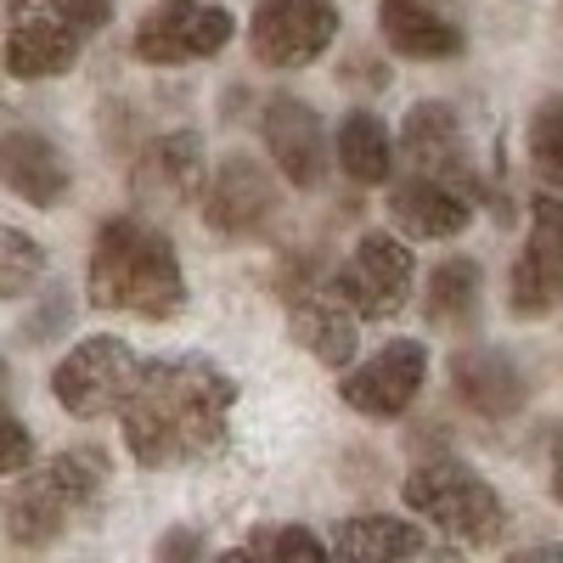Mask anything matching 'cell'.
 I'll return each instance as SVG.
<instances>
[{
  "label": "cell",
  "mask_w": 563,
  "mask_h": 563,
  "mask_svg": "<svg viewBox=\"0 0 563 563\" xmlns=\"http://www.w3.org/2000/svg\"><path fill=\"white\" fill-rule=\"evenodd\" d=\"M238 378L209 355H158L141 361L119 406L124 445L141 467H192L225 451Z\"/></svg>",
  "instance_id": "obj_1"
},
{
  "label": "cell",
  "mask_w": 563,
  "mask_h": 563,
  "mask_svg": "<svg viewBox=\"0 0 563 563\" xmlns=\"http://www.w3.org/2000/svg\"><path fill=\"white\" fill-rule=\"evenodd\" d=\"M85 294L97 310H124L141 321H169L186 310V271L175 243L158 225L119 214L97 231L90 243V271H85Z\"/></svg>",
  "instance_id": "obj_2"
},
{
  "label": "cell",
  "mask_w": 563,
  "mask_h": 563,
  "mask_svg": "<svg viewBox=\"0 0 563 563\" xmlns=\"http://www.w3.org/2000/svg\"><path fill=\"white\" fill-rule=\"evenodd\" d=\"M108 474H113V462H108L102 445H68V451H57L52 462H45L40 474L18 479L7 490V501H0V519H7L12 547L63 541V530L79 519V512H90L102 501Z\"/></svg>",
  "instance_id": "obj_3"
},
{
  "label": "cell",
  "mask_w": 563,
  "mask_h": 563,
  "mask_svg": "<svg viewBox=\"0 0 563 563\" xmlns=\"http://www.w3.org/2000/svg\"><path fill=\"white\" fill-rule=\"evenodd\" d=\"M276 294H282V310H288L294 344H305L321 366H350L355 361L361 316L344 305L333 271H327V260H316V254L288 260V265H282V276H276Z\"/></svg>",
  "instance_id": "obj_4"
},
{
  "label": "cell",
  "mask_w": 563,
  "mask_h": 563,
  "mask_svg": "<svg viewBox=\"0 0 563 563\" xmlns=\"http://www.w3.org/2000/svg\"><path fill=\"white\" fill-rule=\"evenodd\" d=\"M406 507L434 519L451 541L462 547H496L507 530V507L501 496L474 474L467 462H422L417 474L406 479Z\"/></svg>",
  "instance_id": "obj_5"
},
{
  "label": "cell",
  "mask_w": 563,
  "mask_h": 563,
  "mask_svg": "<svg viewBox=\"0 0 563 563\" xmlns=\"http://www.w3.org/2000/svg\"><path fill=\"white\" fill-rule=\"evenodd\" d=\"M141 372V355L113 339V333H97V339H79L57 366H52V395L68 417L79 422H97V417H119L130 384Z\"/></svg>",
  "instance_id": "obj_6"
},
{
  "label": "cell",
  "mask_w": 563,
  "mask_h": 563,
  "mask_svg": "<svg viewBox=\"0 0 563 563\" xmlns=\"http://www.w3.org/2000/svg\"><path fill=\"white\" fill-rule=\"evenodd\" d=\"M231 34H238V18L214 0H158V7L135 23V57L153 68H180V63H209L220 57Z\"/></svg>",
  "instance_id": "obj_7"
},
{
  "label": "cell",
  "mask_w": 563,
  "mask_h": 563,
  "mask_svg": "<svg viewBox=\"0 0 563 563\" xmlns=\"http://www.w3.org/2000/svg\"><path fill=\"white\" fill-rule=\"evenodd\" d=\"M333 282H339L344 305L361 321H389L411 299L417 260H411V249L395 238V231H366V238L333 265Z\"/></svg>",
  "instance_id": "obj_8"
},
{
  "label": "cell",
  "mask_w": 563,
  "mask_h": 563,
  "mask_svg": "<svg viewBox=\"0 0 563 563\" xmlns=\"http://www.w3.org/2000/svg\"><path fill=\"white\" fill-rule=\"evenodd\" d=\"M339 40L333 0H260L249 18V52L260 68H305Z\"/></svg>",
  "instance_id": "obj_9"
},
{
  "label": "cell",
  "mask_w": 563,
  "mask_h": 563,
  "mask_svg": "<svg viewBox=\"0 0 563 563\" xmlns=\"http://www.w3.org/2000/svg\"><path fill=\"white\" fill-rule=\"evenodd\" d=\"M400 158L411 175H434L445 186H456V192L467 198H485V175L474 164V147H467L462 135V119L445 108V102H417L400 124Z\"/></svg>",
  "instance_id": "obj_10"
},
{
  "label": "cell",
  "mask_w": 563,
  "mask_h": 563,
  "mask_svg": "<svg viewBox=\"0 0 563 563\" xmlns=\"http://www.w3.org/2000/svg\"><path fill=\"white\" fill-rule=\"evenodd\" d=\"M282 209V192H276V180L260 158L249 153H231L220 158V169L209 175L203 186V220L209 231H220V238L231 243H243V238H260V231L276 220Z\"/></svg>",
  "instance_id": "obj_11"
},
{
  "label": "cell",
  "mask_w": 563,
  "mask_h": 563,
  "mask_svg": "<svg viewBox=\"0 0 563 563\" xmlns=\"http://www.w3.org/2000/svg\"><path fill=\"white\" fill-rule=\"evenodd\" d=\"M422 384H429V350H422V339H395L372 361L344 366L339 395L361 417H400V411H411Z\"/></svg>",
  "instance_id": "obj_12"
},
{
  "label": "cell",
  "mask_w": 563,
  "mask_h": 563,
  "mask_svg": "<svg viewBox=\"0 0 563 563\" xmlns=\"http://www.w3.org/2000/svg\"><path fill=\"white\" fill-rule=\"evenodd\" d=\"M260 135L265 153L276 164V175L299 186V192H316L327 180V164H333V147H327V124L305 97H271L260 113Z\"/></svg>",
  "instance_id": "obj_13"
},
{
  "label": "cell",
  "mask_w": 563,
  "mask_h": 563,
  "mask_svg": "<svg viewBox=\"0 0 563 563\" xmlns=\"http://www.w3.org/2000/svg\"><path fill=\"white\" fill-rule=\"evenodd\" d=\"M530 214V243L507 282V310L519 321H536L563 299V198H536Z\"/></svg>",
  "instance_id": "obj_14"
},
{
  "label": "cell",
  "mask_w": 563,
  "mask_h": 563,
  "mask_svg": "<svg viewBox=\"0 0 563 563\" xmlns=\"http://www.w3.org/2000/svg\"><path fill=\"white\" fill-rule=\"evenodd\" d=\"M378 29L389 52L411 63H451L467 52L456 0H378Z\"/></svg>",
  "instance_id": "obj_15"
},
{
  "label": "cell",
  "mask_w": 563,
  "mask_h": 563,
  "mask_svg": "<svg viewBox=\"0 0 563 563\" xmlns=\"http://www.w3.org/2000/svg\"><path fill=\"white\" fill-rule=\"evenodd\" d=\"M0 180L34 209H63L74 192V164L45 130H7L0 135Z\"/></svg>",
  "instance_id": "obj_16"
},
{
  "label": "cell",
  "mask_w": 563,
  "mask_h": 563,
  "mask_svg": "<svg viewBox=\"0 0 563 563\" xmlns=\"http://www.w3.org/2000/svg\"><path fill=\"white\" fill-rule=\"evenodd\" d=\"M451 389L467 411L479 417H519L525 400H530V378L519 372V361H512L507 350L496 344H474V350H456L451 355Z\"/></svg>",
  "instance_id": "obj_17"
},
{
  "label": "cell",
  "mask_w": 563,
  "mask_h": 563,
  "mask_svg": "<svg viewBox=\"0 0 563 563\" xmlns=\"http://www.w3.org/2000/svg\"><path fill=\"white\" fill-rule=\"evenodd\" d=\"M203 175H209L203 141H198L192 130H175V135L147 141V147H141V158H135V169H130L135 198L153 203V209H175V203H186V198H198V192H203Z\"/></svg>",
  "instance_id": "obj_18"
},
{
  "label": "cell",
  "mask_w": 563,
  "mask_h": 563,
  "mask_svg": "<svg viewBox=\"0 0 563 563\" xmlns=\"http://www.w3.org/2000/svg\"><path fill=\"white\" fill-rule=\"evenodd\" d=\"M389 220L417 243H445L474 225V198L434 175H406L389 186Z\"/></svg>",
  "instance_id": "obj_19"
},
{
  "label": "cell",
  "mask_w": 563,
  "mask_h": 563,
  "mask_svg": "<svg viewBox=\"0 0 563 563\" xmlns=\"http://www.w3.org/2000/svg\"><path fill=\"white\" fill-rule=\"evenodd\" d=\"M79 29L68 23V18H40V12H18V23H12V34H7V68L18 74V79H57V74H68L74 68V57H79Z\"/></svg>",
  "instance_id": "obj_20"
},
{
  "label": "cell",
  "mask_w": 563,
  "mask_h": 563,
  "mask_svg": "<svg viewBox=\"0 0 563 563\" xmlns=\"http://www.w3.org/2000/svg\"><path fill=\"white\" fill-rule=\"evenodd\" d=\"M333 158H339V169H344L355 186H384V180L395 175V135H389V124H384L378 113L355 108V113H344V124H339Z\"/></svg>",
  "instance_id": "obj_21"
},
{
  "label": "cell",
  "mask_w": 563,
  "mask_h": 563,
  "mask_svg": "<svg viewBox=\"0 0 563 563\" xmlns=\"http://www.w3.org/2000/svg\"><path fill=\"white\" fill-rule=\"evenodd\" d=\"M422 547H429V536H422L417 525H406V519H395V512H355V519H344L339 536H333V552L366 558V563L417 558Z\"/></svg>",
  "instance_id": "obj_22"
},
{
  "label": "cell",
  "mask_w": 563,
  "mask_h": 563,
  "mask_svg": "<svg viewBox=\"0 0 563 563\" xmlns=\"http://www.w3.org/2000/svg\"><path fill=\"white\" fill-rule=\"evenodd\" d=\"M479 294H485V271H479L474 260H440V265L429 271L422 310H429L434 327H474Z\"/></svg>",
  "instance_id": "obj_23"
},
{
  "label": "cell",
  "mask_w": 563,
  "mask_h": 563,
  "mask_svg": "<svg viewBox=\"0 0 563 563\" xmlns=\"http://www.w3.org/2000/svg\"><path fill=\"white\" fill-rule=\"evenodd\" d=\"M45 276V249L18 225H0V305L34 294V282Z\"/></svg>",
  "instance_id": "obj_24"
},
{
  "label": "cell",
  "mask_w": 563,
  "mask_h": 563,
  "mask_svg": "<svg viewBox=\"0 0 563 563\" xmlns=\"http://www.w3.org/2000/svg\"><path fill=\"white\" fill-rule=\"evenodd\" d=\"M530 164L547 186H563V97H547L530 113Z\"/></svg>",
  "instance_id": "obj_25"
},
{
  "label": "cell",
  "mask_w": 563,
  "mask_h": 563,
  "mask_svg": "<svg viewBox=\"0 0 563 563\" xmlns=\"http://www.w3.org/2000/svg\"><path fill=\"white\" fill-rule=\"evenodd\" d=\"M333 547H327L321 536H310L305 525H276V530H254L249 547L225 552V558H276V563H305V558H327Z\"/></svg>",
  "instance_id": "obj_26"
},
{
  "label": "cell",
  "mask_w": 563,
  "mask_h": 563,
  "mask_svg": "<svg viewBox=\"0 0 563 563\" xmlns=\"http://www.w3.org/2000/svg\"><path fill=\"white\" fill-rule=\"evenodd\" d=\"M34 467V434L23 429V417L0 406V474H29Z\"/></svg>",
  "instance_id": "obj_27"
},
{
  "label": "cell",
  "mask_w": 563,
  "mask_h": 563,
  "mask_svg": "<svg viewBox=\"0 0 563 563\" xmlns=\"http://www.w3.org/2000/svg\"><path fill=\"white\" fill-rule=\"evenodd\" d=\"M57 18H68L79 34H97V29H108L113 23V0H45Z\"/></svg>",
  "instance_id": "obj_28"
},
{
  "label": "cell",
  "mask_w": 563,
  "mask_h": 563,
  "mask_svg": "<svg viewBox=\"0 0 563 563\" xmlns=\"http://www.w3.org/2000/svg\"><path fill=\"white\" fill-rule=\"evenodd\" d=\"M158 558H203V536H192V530H169V536L158 541Z\"/></svg>",
  "instance_id": "obj_29"
},
{
  "label": "cell",
  "mask_w": 563,
  "mask_h": 563,
  "mask_svg": "<svg viewBox=\"0 0 563 563\" xmlns=\"http://www.w3.org/2000/svg\"><path fill=\"white\" fill-rule=\"evenodd\" d=\"M552 496L563 501V434H558V445H552Z\"/></svg>",
  "instance_id": "obj_30"
}]
</instances>
